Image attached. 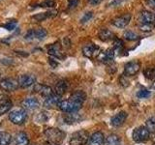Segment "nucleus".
<instances>
[{
	"instance_id": "0eeeda50",
	"label": "nucleus",
	"mask_w": 155,
	"mask_h": 145,
	"mask_svg": "<svg viewBox=\"0 0 155 145\" xmlns=\"http://www.w3.org/2000/svg\"><path fill=\"white\" fill-rule=\"evenodd\" d=\"M18 81L13 79H5L0 81V87L5 91H14L18 88Z\"/></svg>"
},
{
	"instance_id": "a18cd8bd",
	"label": "nucleus",
	"mask_w": 155,
	"mask_h": 145,
	"mask_svg": "<svg viewBox=\"0 0 155 145\" xmlns=\"http://www.w3.org/2000/svg\"><path fill=\"white\" fill-rule=\"evenodd\" d=\"M152 86H153V88L155 89V81H154V83H153V85H152Z\"/></svg>"
},
{
	"instance_id": "412c9836",
	"label": "nucleus",
	"mask_w": 155,
	"mask_h": 145,
	"mask_svg": "<svg viewBox=\"0 0 155 145\" xmlns=\"http://www.w3.org/2000/svg\"><path fill=\"white\" fill-rule=\"evenodd\" d=\"M140 17H142L143 22L145 23H153L155 21V14H152L151 12L149 11H143L140 14Z\"/></svg>"
},
{
	"instance_id": "f704fd0d",
	"label": "nucleus",
	"mask_w": 155,
	"mask_h": 145,
	"mask_svg": "<svg viewBox=\"0 0 155 145\" xmlns=\"http://www.w3.org/2000/svg\"><path fill=\"white\" fill-rule=\"evenodd\" d=\"M114 47L116 48V50H121V48L123 47V45H124V43L122 40H120V39H115L114 40Z\"/></svg>"
},
{
	"instance_id": "49530a36",
	"label": "nucleus",
	"mask_w": 155,
	"mask_h": 145,
	"mask_svg": "<svg viewBox=\"0 0 155 145\" xmlns=\"http://www.w3.org/2000/svg\"><path fill=\"white\" fill-rule=\"evenodd\" d=\"M53 145H58V144H53Z\"/></svg>"
},
{
	"instance_id": "e433bc0d",
	"label": "nucleus",
	"mask_w": 155,
	"mask_h": 145,
	"mask_svg": "<svg viewBox=\"0 0 155 145\" xmlns=\"http://www.w3.org/2000/svg\"><path fill=\"white\" fill-rule=\"evenodd\" d=\"M78 4H79V0H68V8L69 9L76 8Z\"/></svg>"
},
{
	"instance_id": "473e14b6",
	"label": "nucleus",
	"mask_w": 155,
	"mask_h": 145,
	"mask_svg": "<svg viewBox=\"0 0 155 145\" xmlns=\"http://www.w3.org/2000/svg\"><path fill=\"white\" fill-rule=\"evenodd\" d=\"M92 17H93V13H92V12H87V13H85V14H84V17L81 18V23H85V22H87V21H89Z\"/></svg>"
},
{
	"instance_id": "79ce46f5",
	"label": "nucleus",
	"mask_w": 155,
	"mask_h": 145,
	"mask_svg": "<svg viewBox=\"0 0 155 145\" xmlns=\"http://www.w3.org/2000/svg\"><path fill=\"white\" fill-rule=\"evenodd\" d=\"M147 3L152 9H155V0H147Z\"/></svg>"
},
{
	"instance_id": "bb28decb",
	"label": "nucleus",
	"mask_w": 155,
	"mask_h": 145,
	"mask_svg": "<svg viewBox=\"0 0 155 145\" xmlns=\"http://www.w3.org/2000/svg\"><path fill=\"white\" fill-rule=\"evenodd\" d=\"M53 14H55L54 12H48V13H41V14H37L35 16H33L32 18L36 19L38 21H44V19H46L48 17H51Z\"/></svg>"
},
{
	"instance_id": "39448f33",
	"label": "nucleus",
	"mask_w": 155,
	"mask_h": 145,
	"mask_svg": "<svg viewBox=\"0 0 155 145\" xmlns=\"http://www.w3.org/2000/svg\"><path fill=\"white\" fill-rule=\"evenodd\" d=\"M9 119L12 123L16 125H21L26 120V112L23 109H16L10 112Z\"/></svg>"
},
{
	"instance_id": "7ed1b4c3",
	"label": "nucleus",
	"mask_w": 155,
	"mask_h": 145,
	"mask_svg": "<svg viewBox=\"0 0 155 145\" xmlns=\"http://www.w3.org/2000/svg\"><path fill=\"white\" fill-rule=\"evenodd\" d=\"M149 130L147 129V127L144 126H140V127L136 128L133 130V134H132V137L133 140L135 142H144L149 138Z\"/></svg>"
},
{
	"instance_id": "72a5a7b5",
	"label": "nucleus",
	"mask_w": 155,
	"mask_h": 145,
	"mask_svg": "<svg viewBox=\"0 0 155 145\" xmlns=\"http://www.w3.org/2000/svg\"><path fill=\"white\" fill-rule=\"evenodd\" d=\"M16 25H17V22L15 21H10V22H8V23L5 24L4 27H5V29H7V30L12 31V30H14V29H15Z\"/></svg>"
},
{
	"instance_id": "c85d7f7f",
	"label": "nucleus",
	"mask_w": 155,
	"mask_h": 145,
	"mask_svg": "<svg viewBox=\"0 0 155 145\" xmlns=\"http://www.w3.org/2000/svg\"><path fill=\"white\" fill-rule=\"evenodd\" d=\"M123 36L127 41H136V40H138V39H139V36L137 35V34H136L135 32H133V31H129V30L124 32Z\"/></svg>"
},
{
	"instance_id": "f8f14e48",
	"label": "nucleus",
	"mask_w": 155,
	"mask_h": 145,
	"mask_svg": "<svg viewBox=\"0 0 155 145\" xmlns=\"http://www.w3.org/2000/svg\"><path fill=\"white\" fill-rule=\"evenodd\" d=\"M34 91L38 92L39 94H41L43 97H45V98H48V97L53 94L52 89L50 86L43 85V84H36L35 87H34Z\"/></svg>"
},
{
	"instance_id": "c9c22d12",
	"label": "nucleus",
	"mask_w": 155,
	"mask_h": 145,
	"mask_svg": "<svg viewBox=\"0 0 155 145\" xmlns=\"http://www.w3.org/2000/svg\"><path fill=\"white\" fill-rule=\"evenodd\" d=\"M126 0H111V1L109 3V6L110 7H114V6H119L123 2H125Z\"/></svg>"
},
{
	"instance_id": "a19ab883",
	"label": "nucleus",
	"mask_w": 155,
	"mask_h": 145,
	"mask_svg": "<svg viewBox=\"0 0 155 145\" xmlns=\"http://www.w3.org/2000/svg\"><path fill=\"white\" fill-rule=\"evenodd\" d=\"M48 62H50V64H51V67H53V68L57 67V65H58V63H57L55 60H53V59H48Z\"/></svg>"
},
{
	"instance_id": "5701e85b",
	"label": "nucleus",
	"mask_w": 155,
	"mask_h": 145,
	"mask_svg": "<svg viewBox=\"0 0 155 145\" xmlns=\"http://www.w3.org/2000/svg\"><path fill=\"white\" fill-rule=\"evenodd\" d=\"M12 137L9 133L0 132V145H10Z\"/></svg>"
},
{
	"instance_id": "a878e982",
	"label": "nucleus",
	"mask_w": 155,
	"mask_h": 145,
	"mask_svg": "<svg viewBox=\"0 0 155 145\" xmlns=\"http://www.w3.org/2000/svg\"><path fill=\"white\" fill-rule=\"evenodd\" d=\"M145 127L149 130V133H155V116H152L147 120Z\"/></svg>"
},
{
	"instance_id": "9d476101",
	"label": "nucleus",
	"mask_w": 155,
	"mask_h": 145,
	"mask_svg": "<svg viewBox=\"0 0 155 145\" xmlns=\"http://www.w3.org/2000/svg\"><path fill=\"white\" fill-rule=\"evenodd\" d=\"M126 118H127V113L125 111H120L117 114H115L110 119V124L114 126V127H120L122 126L125 122Z\"/></svg>"
},
{
	"instance_id": "f257e3e1",
	"label": "nucleus",
	"mask_w": 155,
	"mask_h": 145,
	"mask_svg": "<svg viewBox=\"0 0 155 145\" xmlns=\"http://www.w3.org/2000/svg\"><path fill=\"white\" fill-rule=\"evenodd\" d=\"M82 104L81 102L77 101L73 98H69V100H65V101H61L59 104H58V106L59 108L63 111V112L66 113H74L77 112L78 110H80L81 108Z\"/></svg>"
},
{
	"instance_id": "f3484780",
	"label": "nucleus",
	"mask_w": 155,
	"mask_h": 145,
	"mask_svg": "<svg viewBox=\"0 0 155 145\" xmlns=\"http://www.w3.org/2000/svg\"><path fill=\"white\" fill-rule=\"evenodd\" d=\"M67 88H68L67 81L64 80V79H62V80H59L56 83V85H55V92H56L57 95L62 96L66 92Z\"/></svg>"
},
{
	"instance_id": "7c9ffc66",
	"label": "nucleus",
	"mask_w": 155,
	"mask_h": 145,
	"mask_svg": "<svg viewBox=\"0 0 155 145\" xmlns=\"http://www.w3.org/2000/svg\"><path fill=\"white\" fill-rule=\"evenodd\" d=\"M144 76L148 79H153L155 77V70L153 68H147L144 70Z\"/></svg>"
},
{
	"instance_id": "1a4fd4ad",
	"label": "nucleus",
	"mask_w": 155,
	"mask_h": 145,
	"mask_svg": "<svg viewBox=\"0 0 155 145\" xmlns=\"http://www.w3.org/2000/svg\"><path fill=\"white\" fill-rule=\"evenodd\" d=\"M131 21V14H125L123 16H120L116 18L113 21V24L117 28H125L128 25Z\"/></svg>"
},
{
	"instance_id": "4468645a",
	"label": "nucleus",
	"mask_w": 155,
	"mask_h": 145,
	"mask_svg": "<svg viewBox=\"0 0 155 145\" xmlns=\"http://www.w3.org/2000/svg\"><path fill=\"white\" fill-rule=\"evenodd\" d=\"M60 97L59 95L57 94H52L51 96H50L48 98H46L45 100V103H44V105L46 108H53L54 105H58V104L60 103Z\"/></svg>"
},
{
	"instance_id": "b1692460",
	"label": "nucleus",
	"mask_w": 155,
	"mask_h": 145,
	"mask_svg": "<svg viewBox=\"0 0 155 145\" xmlns=\"http://www.w3.org/2000/svg\"><path fill=\"white\" fill-rule=\"evenodd\" d=\"M106 145H120V138L116 134H110L106 139Z\"/></svg>"
},
{
	"instance_id": "6ab92c4d",
	"label": "nucleus",
	"mask_w": 155,
	"mask_h": 145,
	"mask_svg": "<svg viewBox=\"0 0 155 145\" xmlns=\"http://www.w3.org/2000/svg\"><path fill=\"white\" fill-rule=\"evenodd\" d=\"M98 36L100 38V40L104 41V42L113 40L114 37V33L111 32L110 30H109V29H102V30L99 32V35Z\"/></svg>"
},
{
	"instance_id": "37998d69",
	"label": "nucleus",
	"mask_w": 155,
	"mask_h": 145,
	"mask_svg": "<svg viewBox=\"0 0 155 145\" xmlns=\"http://www.w3.org/2000/svg\"><path fill=\"white\" fill-rule=\"evenodd\" d=\"M101 2V0H88V3L91 5H98Z\"/></svg>"
},
{
	"instance_id": "20e7f679",
	"label": "nucleus",
	"mask_w": 155,
	"mask_h": 145,
	"mask_svg": "<svg viewBox=\"0 0 155 145\" xmlns=\"http://www.w3.org/2000/svg\"><path fill=\"white\" fill-rule=\"evenodd\" d=\"M45 134L48 137V139L53 144H57L58 142H60L65 137V134L63 133L62 130H60L59 129H55V128L47 129L45 130Z\"/></svg>"
},
{
	"instance_id": "6e6552de",
	"label": "nucleus",
	"mask_w": 155,
	"mask_h": 145,
	"mask_svg": "<svg viewBox=\"0 0 155 145\" xmlns=\"http://www.w3.org/2000/svg\"><path fill=\"white\" fill-rule=\"evenodd\" d=\"M18 85L21 88H27V87L33 85L36 81V77L32 75H22L18 79Z\"/></svg>"
},
{
	"instance_id": "9b49d317",
	"label": "nucleus",
	"mask_w": 155,
	"mask_h": 145,
	"mask_svg": "<svg viewBox=\"0 0 155 145\" xmlns=\"http://www.w3.org/2000/svg\"><path fill=\"white\" fill-rule=\"evenodd\" d=\"M104 144H105L104 134L101 132H96L89 137L88 144L87 145H104Z\"/></svg>"
},
{
	"instance_id": "ddd939ff",
	"label": "nucleus",
	"mask_w": 155,
	"mask_h": 145,
	"mask_svg": "<svg viewBox=\"0 0 155 145\" xmlns=\"http://www.w3.org/2000/svg\"><path fill=\"white\" fill-rule=\"evenodd\" d=\"M39 105H40L39 101L36 98H33V97H31V98H27V99H25L22 102L23 108L29 109V110L36 109L39 106Z\"/></svg>"
},
{
	"instance_id": "c756f323",
	"label": "nucleus",
	"mask_w": 155,
	"mask_h": 145,
	"mask_svg": "<svg viewBox=\"0 0 155 145\" xmlns=\"http://www.w3.org/2000/svg\"><path fill=\"white\" fill-rule=\"evenodd\" d=\"M149 96H150V91H148L147 89H145V88H142L140 90H139L138 93H137V97L140 99L148 98Z\"/></svg>"
},
{
	"instance_id": "58836bf2",
	"label": "nucleus",
	"mask_w": 155,
	"mask_h": 145,
	"mask_svg": "<svg viewBox=\"0 0 155 145\" xmlns=\"http://www.w3.org/2000/svg\"><path fill=\"white\" fill-rule=\"evenodd\" d=\"M54 6V1L53 0H46L42 3V7H52Z\"/></svg>"
},
{
	"instance_id": "f03ea898",
	"label": "nucleus",
	"mask_w": 155,
	"mask_h": 145,
	"mask_svg": "<svg viewBox=\"0 0 155 145\" xmlns=\"http://www.w3.org/2000/svg\"><path fill=\"white\" fill-rule=\"evenodd\" d=\"M89 140L88 133L84 130L76 132L71 135L70 138V145H86L87 141Z\"/></svg>"
},
{
	"instance_id": "423d86ee",
	"label": "nucleus",
	"mask_w": 155,
	"mask_h": 145,
	"mask_svg": "<svg viewBox=\"0 0 155 145\" xmlns=\"http://www.w3.org/2000/svg\"><path fill=\"white\" fill-rule=\"evenodd\" d=\"M140 69V64L138 61H130L124 66V75L127 76H135Z\"/></svg>"
},
{
	"instance_id": "cd10ccee",
	"label": "nucleus",
	"mask_w": 155,
	"mask_h": 145,
	"mask_svg": "<svg viewBox=\"0 0 155 145\" xmlns=\"http://www.w3.org/2000/svg\"><path fill=\"white\" fill-rule=\"evenodd\" d=\"M34 33H35V39L38 40H43L47 37V31L44 28H38L34 30Z\"/></svg>"
},
{
	"instance_id": "ea45409f",
	"label": "nucleus",
	"mask_w": 155,
	"mask_h": 145,
	"mask_svg": "<svg viewBox=\"0 0 155 145\" xmlns=\"http://www.w3.org/2000/svg\"><path fill=\"white\" fill-rule=\"evenodd\" d=\"M119 80H120L121 84H122L123 86H128V85H129V81H128L127 79H126V76H121Z\"/></svg>"
},
{
	"instance_id": "393cba45",
	"label": "nucleus",
	"mask_w": 155,
	"mask_h": 145,
	"mask_svg": "<svg viewBox=\"0 0 155 145\" xmlns=\"http://www.w3.org/2000/svg\"><path fill=\"white\" fill-rule=\"evenodd\" d=\"M11 108H12L11 101L8 100V101L3 102L2 104H0V115H3L6 112H8V111L11 109Z\"/></svg>"
},
{
	"instance_id": "4c0bfd02",
	"label": "nucleus",
	"mask_w": 155,
	"mask_h": 145,
	"mask_svg": "<svg viewBox=\"0 0 155 145\" xmlns=\"http://www.w3.org/2000/svg\"><path fill=\"white\" fill-rule=\"evenodd\" d=\"M26 40H33L35 39V33H34V30H29L26 34H25V37Z\"/></svg>"
},
{
	"instance_id": "dca6fc26",
	"label": "nucleus",
	"mask_w": 155,
	"mask_h": 145,
	"mask_svg": "<svg viewBox=\"0 0 155 145\" xmlns=\"http://www.w3.org/2000/svg\"><path fill=\"white\" fill-rule=\"evenodd\" d=\"M15 145H29V139L25 133H18L15 137Z\"/></svg>"
},
{
	"instance_id": "c03bdc74",
	"label": "nucleus",
	"mask_w": 155,
	"mask_h": 145,
	"mask_svg": "<svg viewBox=\"0 0 155 145\" xmlns=\"http://www.w3.org/2000/svg\"><path fill=\"white\" fill-rule=\"evenodd\" d=\"M18 54H21V55H23V56H27L28 54L27 53H24V51H16Z\"/></svg>"
},
{
	"instance_id": "4be33fe9",
	"label": "nucleus",
	"mask_w": 155,
	"mask_h": 145,
	"mask_svg": "<svg viewBox=\"0 0 155 145\" xmlns=\"http://www.w3.org/2000/svg\"><path fill=\"white\" fill-rule=\"evenodd\" d=\"M64 120L66 121V123L72 124V123H76V122H79V121H81V115H79V114H77L76 112H74V113L67 114L64 117Z\"/></svg>"
},
{
	"instance_id": "a211bd4d",
	"label": "nucleus",
	"mask_w": 155,
	"mask_h": 145,
	"mask_svg": "<svg viewBox=\"0 0 155 145\" xmlns=\"http://www.w3.org/2000/svg\"><path fill=\"white\" fill-rule=\"evenodd\" d=\"M48 54L55 57V58H63L62 53L60 52V47L58 45H51L48 47Z\"/></svg>"
},
{
	"instance_id": "de8ad7c7",
	"label": "nucleus",
	"mask_w": 155,
	"mask_h": 145,
	"mask_svg": "<svg viewBox=\"0 0 155 145\" xmlns=\"http://www.w3.org/2000/svg\"><path fill=\"white\" fill-rule=\"evenodd\" d=\"M154 144H155V142H154Z\"/></svg>"
},
{
	"instance_id": "2f4dec72",
	"label": "nucleus",
	"mask_w": 155,
	"mask_h": 145,
	"mask_svg": "<svg viewBox=\"0 0 155 145\" xmlns=\"http://www.w3.org/2000/svg\"><path fill=\"white\" fill-rule=\"evenodd\" d=\"M140 28L142 31L144 32H149L153 29V24L151 23H145V22H142V24H140Z\"/></svg>"
},
{
	"instance_id": "2eb2a0df",
	"label": "nucleus",
	"mask_w": 155,
	"mask_h": 145,
	"mask_svg": "<svg viewBox=\"0 0 155 145\" xmlns=\"http://www.w3.org/2000/svg\"><path fill=\"white\" fill-rule=\"evenodd\" d=\"M97 50H98V47H97L95 45H93V44H87V45H85L84 47H82V53H84V55L85 57H92L95 52H97Z\"/></svg>"
},
{
	"instance_id": "aec40b11",
	"label": "nucleus",
	"mask_w": 155,
	"mask_h": 145,
	"mask_svg": "<svg viewBox=\"0 0 155 145\" xmlns=\"http://www.w3.org/2000/svg\"><path fill=\"white\" fill-rule=\"evenodd\" d=\"M114 58V50H108L105 52L100 53V60L104 62H111Z\"/></svg>"
}]
</instances>
